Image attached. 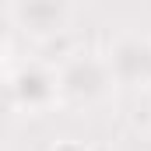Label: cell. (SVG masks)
<instances>
[{
    "mask_svg": "<svg viewBox=\"0 0 151 151\" xmlns=\"http://www.w3.org/2000/svg\"><path fill=\"white\" fill-rule=\"evenodd\" d=\"M53 151H84L81 144H74V141H63V144H56Z\"/></svg>",
    "mask_w": 151,
    "mask_h": 151,
    "instance_id": "cell-1",
    "label": "cell"
}]
</instances>
